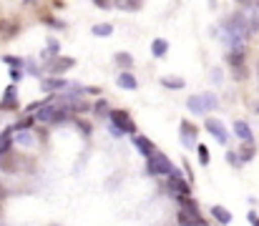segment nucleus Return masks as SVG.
Masks as SVG:
<instances>
[{"instance_id":"obj_1","label":"nucleus","mask_w":259,"mask_h":226,"mask_svg":"<svg viewBox=\"0 0 259 226\" xmlns=\"http://www.w3.org/2000/svg\"><path fill=\"white\" fill-rule=\"evenodd\" d=\"M174 171H176V166L169 161V156L161 153V151H156L154 156L146 158V173H149V176H166V178H169Z\"/></svg>"},{"instance_id":"obj_2","label":"nucleus","mask_w":259,"mask_h":226,"mask_svg":"<svg viewBox=\"0 0 259 226\" xmlns=\"http://www.w3.org/2000/svg\"><path fill=\"white\" fill-rule=\"evenodd\" d=\"M108 118H111V131H113V136H123V133L136 136V123L131 121V116H128L126 111H111Z\"/></svg>"},{"instance_id":"obj_3","label":"nucleus","mask_w":259,"mask_h":226,"mask_svg":"<svg viewBox=\"0 0 259 226\" xmlns=\"http://www.w3.org/2000/svg\"><path fill=\"white\" fill-rule=\"evenodd\" d=\"M186 106H189L191 113H206V111H214L219 106V101H217L214 93H199V96L186 98Z\"/></svg>"},{"instance_id":"obj_4","label":"nucleus","mask_w":259,"mask_h":226,"mask_svg":"<svg viewBox=\"0 0 259 226\" xmlns=\"http://www.w3.org/2000/svg\"><path fill=\"white\" fill-rule=\"evenodd\" d=\"M166 186H169V191L174 196H179V199H189V194H191V189H189V184H186V178L181 176L179 168L166 178Z\"/></svg>"},{"instance_id":"obj_5","label":"nucleus","mask_w":259,"mask_h":226,"mask_svg":"<svg viewBox=\"0 0 259 226\" xmlns=\"http://www.w3.org/2000/svg\"><path fill=\"white\" fill-rule=\"evenodd\" d=\"M204 126H206V131H209V133H211V136H214L219 144H227V141H229L227 126H224L219 118H206V123H204Z\"/></svg>"},{"instance_id":"obj_6","label":"nucleus","mask_w":259,"mask_h":226,"mask_svg":"<svg viewBox=\"0 0 259 226\" xmlns=\"http://www.w3.org/2000/svg\"><path fill=\"white\" fill-rule=\"evenodd\" d=\"M176 221H179V226H206L204 216L199 211H189V209H181Z\"/></svg>"},{"instance_id":"obj_7","label":"nucleus","mask_w":259,"mask_h":226,"mask_svg":"<svg viewBox=\"0 0 259 226\" xmlns=\"http://www.w3.org/2000/svg\"><path fill=\"white\" fill-rule=\"evenodd\" d=\"M181 141H184V146H189V149L196 146V128H194L189 121H181Z\"/></svg>"},{"instance_id":"obj_8","label":"nucleus","mask_w":259,"mask_h":226,"mask_svg":"<svg viewBox=\"0 0 259 226\" xmlns=\"http://www.w3.org/2000/svg\"><path fill=\"white\" fill-rule=\"evenodd\" d=\"M73 63H76L73 58H63V56H58V58H56L53 63H48L46 68H48V73L58 75V73H63V71H68V68H73Z\"/></svg>"},{"instance_id":"obj_9","label":"nucleus","mask_w":259,"mask_h":226,"mask_svg":"<svg viewBox=\"0 0 259 226\" xmlns=\"http://www.w3.org/2000/svg\"><path fill=\"white\" fill-rule=\"evenodd\" d=\"M234 136L242 139L244 144H252V128L247 121H234Z\"/></svg>"},{"instance_id":"obj_10","label":"nucleus","mask_w":259,"mask_h":226,"mask_svg":"<svg viewBox=\"0 0 259 226\" xmlns=\"http://www.w3.org/2000/svg\"><path fill=\"white\" fill-rule=\"evenodd\" d=\"M134 146L141 151V156H144V158H149V156H154V153H156L154 144H151L149 139H144V136H134Z\"/></svg>"},{"instance_id":"obj_11","label":"nucleus","mask_w":259,"mask_h":226,"mask_svg":"<svg viewBox=\"0 0 259 226\" xmlns=\"http://www.w3.org/2000/svg\"><path fill=\"white\" fill-rule=\"evenodd\" d=\"M116 83H118V88H128V91H136V88H139V80H136L134 75L128 73V71L118 73V78H116Z\"/></svg>"},{"instance_id":"obj_12","label":"nucleus","mask_w":259,"mask_h":226,"mask_svg":"<svg viewBox=\"0 0 259 226\" xmlns=\"http://www.w3.org/2000/svg\"><path fill=\"white\" fill-rule=\"evenodd\" d=\"M151 53H154V58H164V56L169 53V43H166L164 38H156V40L151 43Z\"/></svg>"},{"instance_id":"obj_13","label":"nucleus","mask_w":259,"mask_h":226,"mask_svg":"<svg viewBox=\"0 0 259 226\" xmlns=\"http://www.w3.org/2000/svg\"><path fill=\"white\" fill-rule=\"evenodd\" d=\"M15 93H18V88H15V85H8V88H5V93H3V103H0V106H5V108H13V106L18 103Z\"/></svg>"},{"instance_id":"obj_14","label":"nucleus","mask_w":259,"mask_h":226,"mask_svg":"<svg viewBox=\"0 0 259 226\" xmlns=\"http://www.w3.org/2000/svg\"><path fill=\"white\" fill-rule=\"evenodd\" d=\"M211 214H214V219H217L219 224H229V221H232V214H229V209H224V206H211Z\"/></svg>"},{"instance_id":"obj_15","label":"nucleus","mask_w":259,"mask_h":226,"mask_svg":"<svg viewBox=\"0 0 259 226\" xmlns=\"http://www.w3.org/2000/svg\"><path fill=\"white\" fill-rule=\"evenodd\" d=\"M227 61H229V66H234V68H239L242 63H244V51L242 48H234L229 56H227Z\"/></svg>"},{"instance_id":"obj_16","label":"nucleus","mask_w":259,"mask_h":226,"mask_svg":"<svg viewBox=\"0 0 259 226\" xmlns=\"http://www.w3.org/2000/svg\"><path fill=\"white\" fill-rule=\"evenodd\" d=\"M68 83L66 80H61V78H46L43 80V88L46 91H61V88H66Z\"/></svg>"},{"instance_id":"obj_17","label":"nucleus","mask_w":259,"mask_h":226,"mask_svg":"<svg viewBox=\"0 0 259 226\" xmlns=\"http://www.w3.org/2000/svg\"><path fill=\"white\" fill-rule=\"evenodd\" d=\"M113 33V25L111 23H98V25H93V35H98V38H106V35H111Z\"/></svg>"},{"instance_id":"obj_18","label":"nucleus","mask_w":259,"mask_h":226,"mask_svg":"<svg viewBox=\"0 0 259 226\" xmlns=\"http://www.w3.org/2000/svg\"><path fill=\"white\" fill-rule=\"evenodd\" d=\"M15 141H18V146H33V144H35V139L30 136V131L18 133V136H15Z\"/></svg>"},{"instance_id":"obj_19","label":"nucleus","mask_w":259,"mask_h":226,"mask_svg":"<svg viewBox=\"0 0 259 226\" xmlns=\"http://www.w3.org/2000/svg\"><path fill=\"white\" fill-rule=\"evenodd\" d=\"M161 85L174 88V91H181V88H184V80H181V78H161Z\"/></svg>"},{"instance_id":"obj_20","label":"nucleus","mask_w":259,"mask_h":226,"mask_svg":"<svg viewBox=\"0 0 259 226\" xmlns=\"http://www.w3.org/2000/svg\"><path fill=\"white\" fill-rule=\"evenodd\" d=\"M116 63H118L121 68H131V66H134V58H131L128 53H118V56H116Z\"/></svg>"},{"instance_id":"obj_21","label":"nucleus","mask_w":259,"mask_h":226,"mask_svg":"<svg viewBox=\"0 0 259 226\" xmlns=\"http://www.w3.org/2000/svg\"><path fill=\"white\" fill-rule=\"evenodd\" d=\"M239 153H242V161H252V156H254V146H252V144H249V146L244 144Z\"/></svg>"},{"instance_id":"obj_22","label":"nucleus","mask_w":259,"mask_h":226,"mask_svg":"<svg viewBox=\"0 0 259 226\" xmlns=\"http://www.w3.org/2000/svg\"><path fill=\"white\" fill-rule=\"evenodd\" d=\"M3 63H8V66H13V68H18V66H25L20 58H13V56H3Z\"/></svg>"},{"instance_id":"obj_23","label":"nucleus","mask_w":259,"mask_h":226,"mask_svg":"<svg viewBox=\"0 0 259 226\" xmlns=\"http://www.w3.org/2000/svg\"><path fill=\"white\" fill-rule=\"evenodd\" d=\"M196 151H199V161L206 166V163H209V149H206V146H196Z\"/></svg>"},{"instance_id":"obj_24","label":"nucleus","mask_w":259,"mask_h":226,"mask_svg":"<svg viewBox=\"0 0 259 226\" xmlns=\"http://www.w3.org/2000/svg\"><path fill=\"white\" fill-rule=\"evenodd\" d=\"M93 111H96V113H103V111H108V103H106V101H98V103L93 106Z\"/></svg>"},{"instance_id":"obj_25","label":"nucleus","mask_w":259,"mask_h":226,"mask_svg":"<svg viewBox=\"0 0 259 226\" xmlns=\"http://www.w3.org/2000/svg\"><path fill=\"white\" fill-rule=\"evenodd\" d=\"M121 8H123V10H139L141 3H121Z\"/></svg>"},{"instance_id":"obj_26","label":"nucleus","mask_w":259,"mask_h":226,"mask_svg":"<svg viewBox=\"0 0 259 226\" xmlns=\"http://www.w3.org/2000/svg\"><path fill=\"white\" fill-rule=\"evenodd\" d=\"M247 219H249V224L252 226H259V216L254 214V211H249V214H247Z\"/></svg>"},{"instance_id":"obj_27","label":"nucleus","mask_w":259,"mask_h":226,"mask_svg":"<svg viewBox=\"0 0 259 226\" xmlns=\"http://www.w3.org/2000/svg\"><path fill=\"white\" fill-rule=\"evenodd\" d=\"M227 158H229V163H234V166H239V161H242V158H237V156H234V151H229V156H227Z\"/></svg>"},{"instance_id":"obj_28","label":"nucleus","mask_w":259,"mask_h":226,"mask_svg":"<svg viewBox=\"0 0 259 226\" xmlns=\"http://www.w3.org/2000/svg\"><path fill=\"white\" fill-rule=\"evenodd\" d=\"M20 75H23L20 68H13V71H10V78H13V80H20Z\"/></svg>"},{"instance_id":"obj_29","label":"nucleus","mask_w":259,"mask_h":226,"mask_svg":"<svg viewBox=\"0 0 259 226\" xmlns=\"http://www.w3.org/2000/svg\"><path fill=\"white\" fill-rule=\"evenodd\" d=\"M25 66H28V71H30V73H33V75H38V66H35V63H33V61H28V63H25Z\"/></svg>"},{"instance_id":"obj_30","label":"nucleus","mask_w":259,"mask_h":226,"mask_svg":"<svg viewBox=\"0 0 259 226\" xmlns=\"http://www.w3.org/2000/svg\"><path fill=\"white\" fill-rule=\"evenodd\" d=\"M78 128H81L83 133H91V126H88V123H83V121H78Z\"/></svg>"}]
</instances>
